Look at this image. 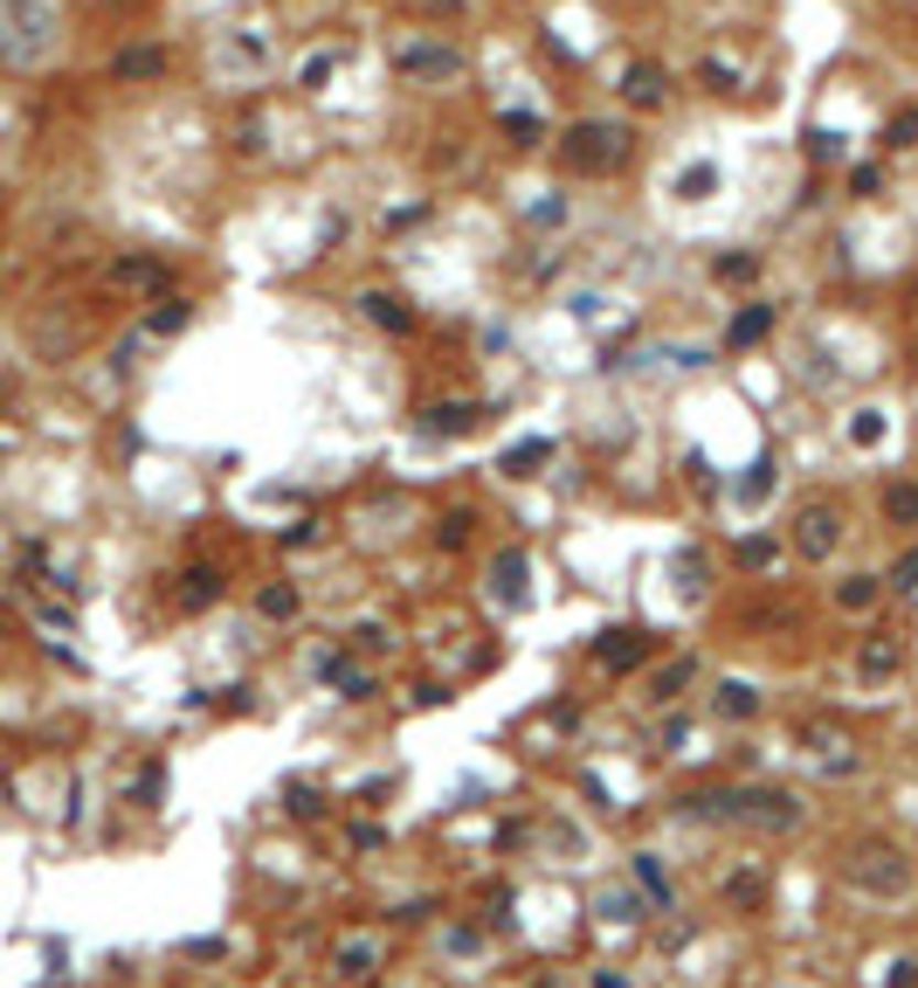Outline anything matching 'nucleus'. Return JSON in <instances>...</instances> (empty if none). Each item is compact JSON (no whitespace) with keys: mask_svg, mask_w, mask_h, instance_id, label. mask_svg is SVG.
<instances>
[{"mask_svg":"<svg viewBox=\"0 0 918 988\" xmlns=\"http://www.w3.org/2000/svg\"><path fill=\"white\" fill-rule=\"evenodd\" d=\"M180 594H187V602H215V594H222V574H215V567H194V574L180 581Z\"/></svg>","mask_w":918,"mask_h":988,"instance_id":"nucleus-19","label":"nucleus"},{"mask_svg":"<svg viewBox=\"0 0 918 988\" xmlns=\"http://www.w3.org/2000/svg\"><path fill=\"white\" fill-rule=\"evenodd\" d=\"M753 706H759L753 685H719V712H725V719H746Z\"/></svg>","mask_w":918,"mask_h":988,"instance_id":"nucleus-20","label":"nucleus"},{"mask_svg":"<svg viewBox=\"0 0 918 988\" xmlns=\"http://www.w3.org/2000/svg\"><path fill=\"white\" fill-rule=\"evenodd\" d=\"M636 878H642V885L656 892V899H663L670 885H663V864H656V857H636Z\"/></svg>","mask_w":918,"mask_h":988,"instance_id":"nucleus-28","label":"nucleus"},{"mask_svg":"<svg viewBox=\"0 0 918 988\" xmlns=\"http://www.w3.org/2000/svg\"><path fill=\"white\" fill-rule=\"evenodd\" d=\"M256 615H262V622H291V615H298V588H291V581H270V588L256 594Z\"/></svg>","mask_w":918,"mask_h":988,"instance_id":"nucleus-12","label":"nucleus"},{"mask_svg":"<svg viewBox=\"0 0 918 988\" xmlns=\"http://www.w3.org/2000/svg\"><path fill=\"white\" fill-rule=\"evenodd\" d=\"M850 436H856V443H877V436H884V415H877V408H863L856 422H850Z\"/></svg>","mask_w":918,"mask_h":988,"instance_id":"nucleus-27","label":"nucleus"},{"mask_svg":"<svg viewBox=\"0 0 918 988\" xmlns=\"http://www.w3.org/2000/svg\"><path fill=\"white\" fill-rule=\"evenodd\" d=\"M691 670H698L691 657H670V664H663V670H656V678H649V698H677V691L691 685Z\"/></svg>","mask_w":918,"mask_h":988,"instance_id":"nucleus-15","label":"nucleus"},{"mask_svg":"<svg viewBox=\"0 0 918 988\" xmlns=\"http://www.w3.org/2000/svg\"><path fill=\"white\" fill-rule=\"evenodd\" d=\"M180 325H187V304H160V311L145 319V332H152V340H173Z\"/></svg>","mask_w":918,"mask_h":988,"instance_id":"nucleus-21","label":"nucleus"},{"mask_svg":"<svg viewBox=\"0 0 918 988\" xmlns=\"http://www.w3.org/2000/svg\"><path fill=\"white\" fill-rule=\"evenodd\" d=\"M719 187V173L712 167H698V173H684V194H712Z\"/></svg>","mask_w":918,"mask_h":988,"instance_id":"nucleus-29","label":"nucleus"},{"mask_svg":"<svg viewBox=\"0 0 918 988\" xmlns=\"http://www.w3.org/2000/svg\"><path fill=\"white\" fill-rule=\"evenodd\" d=\"M469 422H477V408H429V415H422V429H450V436L469 429Z\"/></svg>","mask_w":918,"mask_h":988,"instance_id":"nucleus-22","label":"nucleus"},{"mask_svg":"<svg viewBox=\"0 0 918 988\" xmlns=\"http://www.w3.org/2000/svg\"><path fill=\"white\" fill-rule=\"evenodd\" d=\"M746 277H759L753 256H719V283H746Z\"/></svg>","mask_w":918,"mask_h":988,"instance_id":"nucleus-25","label":"nucleus"},{"mask_svg":"<svg viewBox=\"0 0 918 988\" xmlns=\"http://www.w3.org/2000/svg\"><path fill=\"white\" fill-rule=\"evenodd\" d=\"M546 457H553V443H546V436H532V450H511V457H505V477H525V471H539Z\"/></svg>","mask_w":918,"mask_h":988,"instance_id":"nucleus-18","label":"nucleus"},{"mask_svg":"<svg viewBox=\"0 0 918 988\" xmlns=\"http://www.w3.org/2000/svg\"><path fill=\"white\" fill-rule=\"evenodd\" d=\"M490 588L505 594V602H518V594H525V560H518V554H505V560L490 567Z\"/></svg>","mask_w":918,"mask_h":988,"instance_id":"nucleus-16","label":"nucleus"},{"mask_svg":"<svg viewBox=\"0 0 918 988\" xmlns=\"http://www.w3.org/2000/svg\"><path fill=\"white\" fill-rule=\"evenodd\" d=\"M401 76H422V84H450V76H463V63H456V49H450V42H422V35H408V42H401Z\"/></svg>","mask_w":918,"mask_h":988,"instance_id":"nucleus-3","label":"nucleus"},{"mask_svg":"<svg viewBox=\"0 0 918 988\" xmlns=\"http://www.w3.org/2000/svg\"><path fill=\"white\" fill-rule=\"evenodd\" d=\"M890 588H898L905 602H918V554H905V560H898V574H890Z\"/></svg>","mask_w":918,"mask_h":988,"instance_id":"nucleus-26","label":"nucleus"},{"mask_svg":"<svg viewBox=\"0 0 918 988\" xmlns=\"http://www.w3.org/2000/svg\"><path fill=\"white\" fill-rule=\"evenodd\" d=\"M739 567H774V539L746 533V539H739Z\"/></svg>","mask_w":918,"mask_h":988,"instance_id":"nucleus-24","label":"nucleus"},{"mask_svg":"<svg viewBox=\"0 0 918 988\" xmlns=\"http://www.w3.org/2000/svg\"><path fill=\"white\" fill-rule=\"evenodd\" d=\"M890 139H898V146H905V139H918V118H898V125H890Z\"/></svg>","mask_w":918,"mask_h":988,"instance_id":"nucleus-30","label":"nucleus"},{"mask_svg":"<svg viewBox=\"0 0 918 988\" xmlns=\"http://www.w3.org/2000/svg\"><path fill=\"white\" fill-rule=\"evenodd\" d=\"M835 602H843V609H856V615H863V609H871V602H877V581H871V574H850L843 588H835Z\"/></svg>","mask_w":918,"mask_h":988,"instance_id":"nucleus-17","label":"nucleus"},{"mask_svg":"<svg viewBox=\"0 0 918 988\" xmlns=\"http://www.w3.org/2000/svg\"><path fill=\"white\" fill-rule=\"evenodd\" d=\"M767 325H774V311H767V304H746L739 319H732L725 340H732V346H759V340H767Z\"/></svg>","mask_w":918,"mask_h":988,"instance_id":"nucleus-13","label":"nucleus"},{"mask_svg":"<svg viewBox=\"0 0 918 988\" xmlns=\"http://www.w3.org/2000/svg\"><path fill=\"white\" fill-rule=\"evenodd\" d=\"M594 657H601V670H636L642 664V636L636 630H608V636H594Z\"/></svg>","mask_w":918,"mask_h":988,"instance_id":"nucleus-8","label":"nucleus"},{"mask_svg":"<svg viewBox=\"0 0 918 988\" xmlns=\"http://www.w3.org/2000/svg\"><path fill=\"white\" fill-rule=\"evenodd\" d=\"M884 518L890 526H918V484H890L884 491Z\"/></svg>","mask_w":918,"mask_h":988,"instance_id":"nucleus-14","label":"nucleus"},{"mask_svg":"<svg viewBox=\"0 0 918 988\" xmlns=\"http://www.w3.org/2000/svg\"><path fill=\"white\" fill-rule=\"evenodd\" d=\"M856 885H871L877 899H898V892L911 885V871H905V857H898V850L863 844V850H856Z\"/></svg>","mask_w":918,"mask_h":988,"instance_id":"nucleus-2","label":"nucleus"},{"mask_svg":"<svg viewBox=\"0 0 918 988\" xmlns=\"http://www.w3.org/2000/svg\"><path fill=\"white\" fill-rule=\"evenodd\" d=\"M560 160H566V173L608 180V173H622L628 160H636V132H628L622 118H581V125L560 139Z\"/></svg>","mask_w":918,"mask_h":988,"instance_id":"nucleus-1","label":"nucleus"},{"mask_svg":"<svg viewBox=\"0 0 918 988\" xmlns=\"http://www.w3.org/2000/svg\"><path fill=\"white\" fill-rule=\"evenodd\" d=\"M594 988H622V981H615V975H594Z\"/></svg>","mask_w":918,"mask_h":988,"instance_id":"nucleus-31","label":"nucleus"},{"mask_svg":"<svg viewBox=\"0 0 918 988\" xmlns=\"http://www.w3.org/2000/svg\"><path fill=\"white\" fill-rule=\"evenodd\" d=\"M856 678H863V685L898 678V643H884V636H877V643H863V649H856Z\"/></svg>","mask_w":918,"mask_h":988,"instance_id":"nucleus-10","label":"nucleus"},{"mask_svg":"<svg viewBox=\"0 0 918 988\" xmlns=\"http://www.w3.org/2000/svg\"><path fill=\"white\" fill-rule=\"evenodd\" d=\"M732 899H739V905H759V899H767V878H759V871H732Z\"/></svg>","mask_w":918,"mask_h":988,"instance_id":"nucleus-23","label":"nucleus"},{"mask_svg":"<svg viewBox=\"0 0 918 988\" xmlns=\"http://www.w3.org/2000/svg\"><path fill=\"white\" fill-rule=\"evenodd\" d=\"M622 97H628V104H649V111H656V104L670 97V76L656 69V63H636V69L622 76Z\"/></svg>","mask_w":918,"mask_h":988,"instance_id":"nucleus-9","label":"nucleus"},{"mask_svg":"<svg viewBox=\"0 0 918 988\" xmlns=\"http://www.w3.org/2000/svg\"><path fill=\"white\" fill-rule=\"evenodd\" d=\"M111 283H118V291L160 298L166 283H173V264H160V256H118V264H111Z\"/></svg>","mask_w":918,"mask_h":988,"instance_id":"nucleus-6","label":"nucleus"},{"mask_svg":"<svg viewBox=\"0 0 918 988\" xmlns=\"http://www.w3.org/2000/svg\"><path fill=\"white\" fill-rule=\"evenodd\" d=\"M739 823H767L774 837H787L801 823V802L780 795V788H739Z\"/></svg>","mask_w":918,"mask_h":988,"instance_id":"nucleus-4","label":"nucleus"},{"mask_svg":"<svg viewBox=\"0 0 918 988\" xmlns=\"http://www.w3.org/2000/svg\"><path fill=\"white\" fill-rule=\"evenodd\" d=\"M111 69H118V76H160V69H166V49H160V42H131V49H118Z\"/></svg>","mask_w":918,"mask_h":988,"instance_id":"nucleus-11","label":"nucleus"},{"mask_svg":"<svg viewBox=\"0 0 918 988\" xmlns=\"http://www.w3.org/2000/svg\"><path fill=\"white\" fill-rule=\"evenodd\" d=\"M359 319H374L380 332H393V340H401V332H414L408 304H401V298H387V291H359Z\"/></svg>","mask_w":918,"mask_h":988,"instance_id":"nucleus-7","label":"nucleus"},{"mask_svg":"<svg viewBox=\"0 0 918 988\" xmlns=\"http://www.w3.org/2000/svg\"><path fill=\"white\" fill-rule=\"evenodd\" d=\"M795 546H801L808 560H829L835 546H843V512H835V505H808L795 518Z\"/></svg>","mask_w":918,"mask_h":988,"instance_id":"nucleus-5","label":"nucleus"}]
</instances>
